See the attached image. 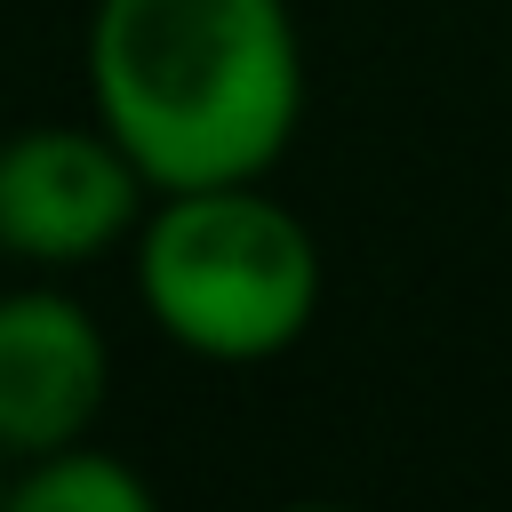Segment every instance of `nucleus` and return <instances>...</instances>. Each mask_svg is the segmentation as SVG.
<instances>
[{
	"mask_svg": "<svg viewBox=\"0 0 512 512\" xmlns=\"http://www.w3.org/2000/svg\"><path fill=\"white\" fill-rule=\"evenodd\" d=\"M8 512H152V480L112 448H48L24 456L8 480Z\"/></svg>",
	"mask_w": 512,
	"mask_h": 512,
	"instance_id": "39448f33",
	"label": "nucleus"
},
{
	"mask_svg": "<svg viewBox=\"0 0 512 512\" xmlns=\"http://www.w3.org/2000/svg\"><path fill=\"white\" fill-rule=\"evenodd\" d=\"M88 104L152 192L256 184L304 120L288 0H96Z\"/></svg>",
	"mask_w": 512,
	"mask_h": 512,
	"instance_id": "f257e3e1",
	"label": "nucleus"
},
{
	"mask_svg": "<svg viewBox=\"0 0 512 512\" xmlns=\"http://www.w3.org/2000/svg\"><path fill=\"white\" fill-rule=\"evenodd\" d=\"M136 296L176 352L256 368L320 320V240L264 176L152 192L136 224Z\"/></svg>",
	"mask_w": 512,
	"mask_h": 512,
	"instance_id": "f03ea898",
	"label": "nucleus"
},
{
	"mask_svg": "<svg viewBox=\"0 0 512 512\" xmlns=\"http://www.w3.org/2000/svg\"><path fill=\"white\" fill-rule=\"evenodd\" d=\"M8 480H16V464H8V456H0V504H8Z\"/></svg>",
	"mask_w": 512,
	"mask_h": 512,
	"instance_id": "423d86ee",
	"label": "nucleus"
},
{
	"mask_svg": "<svg viewBox=\"0 0 512 512\" xmlns=\"http://www.w3.org/2000/svg\"><path fill=\"white\" fill-rule=\"evenodd\" d=\"M112 392V344L96 312L48 280L0 288V456H48L96 432Z\"/></svg>",
	"mask_w": 512,
	"mask_h": 512,
	"instance_id": "20e7f679",
	"label": "nucleus"
},
{
	"mask_svg": "<svg viewBox=\"0 0 512 512\" xmlns=\"http://www.w3.org/2000/svg\"><path fill=\"white\" fill-rule=\"evenodd\" d=\"M144 208L152 176L120 152L104 120H40L0 136V256H16L24 272H80L112 256L120 240H136Z\"/></svg>",
	"mask_w": 512,
	"mask_h": 512,
	"instance_id": "7ed1b4c3",
	"label": "nucleus"
}]
</instances>
